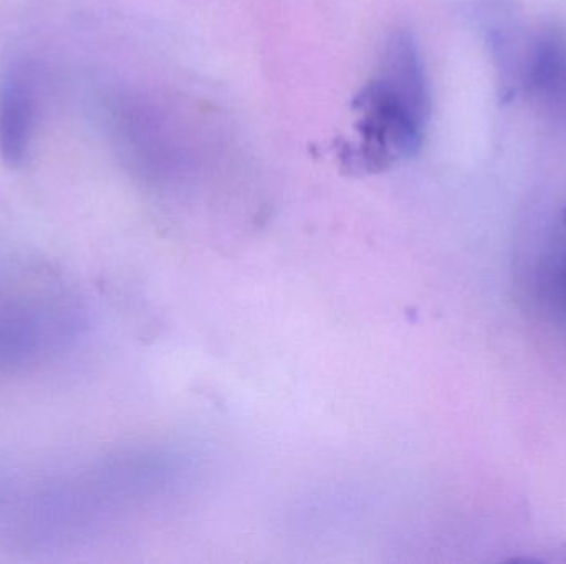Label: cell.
<instances>
[{
    "label": "cell",
    "instance_id": "6da1fadb",
    "mask_svg": "<svg viewBox=\"0 0 566 564\" xmlns=\"http://www.w3.org/2000/svg\"><path fill=\"white\" fill-rule=\"evenodd\" d=\"M431 89L408 30L386 39L376 75L356 95L358 139L339 151L349 172H379L418 155L431 118Z\"/></svg>",
    "mask_w": 566,
    "mask_h": 564
},
{
    "label": "cell",
    "instance_id": "8992f818",
    "mask_svg": "<svg viewBox=\"0 0 566 564\" xmlns=\"http://www.w3.org/2000/svg\"><path fill=\"white\" fill-rule=\"evenodd\" d=\"M564 221H565V224H566V209H565V214H564Z\"/></svg>",
    "mask_w": 566,
    "mask_h": 564
},
{
    "label": "cell",
    "instance_id": "3957f363",
    "mask_svg": "<svg viewBox=\"0 0 566 564\" xmlns=\"http://www.w3.org/2000/svg\"><path fill=\"white\" fill-rule=\"evenodd\" d=\"M39 76L25 60H15L0 75V158L22 168L30 158L39 119Z\"/></svg>",
    "mask_w": 566,
    "mask_h": 564
},
{
    "label": "cell",
    "instance_id": "7a4b0ae2",
    "mask_svg": "<svg viewBox=\"0 0 566 564\" xmlns=\"http://www.w3.org/2000/svg\"><path fill=\"white\" fill-rule=\"evenodd\" d=\"M69 310L46 300L12 298L0 304V371L22 370L63 340Z\"/></svg>",
    "mask_w": 566,
    "mask_h": 564
},
{
    "label": "cell",
    "instance_id": "5b68a950",
    "mask_svg": "<svg viewBox=\"0 0 566 564\" xmlns=\"http://www.w3.org/2000/svg\"><path fill=\"white\" fill-rule=\"evenodd\" d=\"M2 489H3V483H2V479H0V496H2Z\"/></svg>",
    "mask_w": 566,
    "mask_h": 564
},
{
    "label": "cell",
    "instance_id": "52a82bcc",
    "mask_svg": "<svg viewBox=\"0 0 566 564\" xmlns=\"http://www.w3.org/2000/svg\"><path fill=\"white\" fill-rule=\"evenodd\" d=\"M565 288H566V270H565Z\"/></svg>",
    "mask_w": 566,
    "mask_h": 564
},
{
    "label": "cell",
    "instance_id": "277c9868",
    "mask_svg": "<svg viewBox=\"0 0 566 564\" xmlns=\"http://www.w3.org/2000/svg\"><path fill=\"white\" fill-rule=\"evenodd\" d=\"M521 83L528 95L554 98L566 85V36L560 29H544L528 46L521 68Z\"/></svg>",
    "mask_w": 566,
    "mask_h": 564
}]
</instances>
